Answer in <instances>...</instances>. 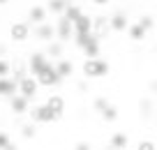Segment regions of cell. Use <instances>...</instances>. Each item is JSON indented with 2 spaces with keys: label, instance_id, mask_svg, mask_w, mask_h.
<instances>
[{
  "label": "cell",
  "instance_id": "17",
  "mask_svg": "<svg viewBox=\"0 0 157 150\" xmlns=\"http://www.w3.org/2000/svg\"><path fill=\"white\" fill-rule=\"evenodd\" d=\"M16 90H19V86H16L14 79H10V76L0 79V97H14Z\"/></svg>",
  "mask_w": 157,
  "mask_h": 150
},
{
  "label": "cell",
  "instance_id": "19",
  "mask_svg": "<svg viewBox=\"0 0 157 150\" xmlns=\"http://www.w3.org/2000/svg\"><path fill=\"white\" fill-rule=\"evenodd\" d=\"M83 56L86 58H99V51H102V44H99V39H95V37H90V42L86 44L83 48Z\"/></svg>",
  "mask_w": 157,
  "mask_h": 150
},
{
  "label": "cell",
  "instance_id": "29",
  "mask_svg": "<svg viewBox=\"0 0 157 150\" xmlns=\"http://www.w3.org/2000/svg\"><path fill=\"white\" fill-rule=\"evenodd\" d=\"M10 69H12V63L7 58H0V79H2V76H10Z\"/></svg>",
  "mask_w": 157,
  "mask_h": 150
},
{
  "label": "cell",
  "instance_id": "14",
  "mask_svg": "<svg viewBox=\"0 0 157 150\" xmlns=\"http://www.w3.org/2000/svg\"><path fill=\"white\" fill-rule=\"evenodd\" d=\"M129 145V136L125 132H113L109 139V150H127Z\"/></svg>",
  "mask_w": 157,
  "mask_h": 150
},
{
  "label": "cell",
  "instance_id": "15",
  "mask_svg": "<svg viewBox=\"0 0 157 150\" xmlns=\"http://www.w3.org/2000/svg\"><path fill=\"white\" fill-rule=\"evenodd\" d=\"M10 109H12L14 116H23V113H28L30 102L25 97H21V95H14V97H10Z\"/></svg>",
  "mask_w": 157,
  "mask_h": 150
},
{
  "label": "cell",
  "instance_id": "35",
  "mask_svg": "<svg viewBox=\"0 0 157 150\" xmlns=\"http://www.w3.org/2000/svg\"><path fill=\"white\" fill-rule=\"evenodd\" d=\"M2 150H21V148H19V143H16V141H10V143H7Z\"/></svg>",
  "mask_w": 157,
  "mask_h": 150
},
{
  "label": "cell",
  "instance_id": "24",
  "mask_svg": "<svg viewBox=\"0 0 157 150\" xmlns=\"http://www.w3.org/2000/svg\"><path fill=\"white\" fill-rule=\"evenodd\" d=\"M35 136H37V125H33V122H23V125H21V139L30 141V139H35Z\"/></svg>",
  "mask_w": 157,
  "mask_h": 150
},
{
  "label": "cell",
  "instance_id": "30",
  "mask_svg": "<svg viewBox=\"0 0 157 150\" xmlns=\"http://www.w3.org/2000/svg\"><path fill=\"white\" fill-rule=\"evenodd\" d=\"M136 150H157V145H155V141L143 139V141H139V143H136Z\"/></svg>",
  "mask_w": 157,
  "mask_h": 150
},
{
  "label": "cell",
  "instance_id": "1",
  "mask_svg": "<svg viewBox=\"0 0 157 150\" xmlns=\"http://www.w3.org/2000/svg\"><path fill=\"white\" fill-rule=\"evenodd\" d=\"M81 72H83V79H104L111 72V65L104 58H86L83 65H81Z\"/></svg>",
  "mask_w": 157,
  "mask_h": 150
},
{
  "label": "cell",
  "instance_id": "21",
  "mask_svg": "<svg viewBox=\"0 0 157 150\" xmlns=\"http://www.w3.org/2000/svg\"><path fill=\"white\" fill-rule=\"evenodd\" d=\"M69 5V0H49L46 2V12H51V14H56V16H63V12H65V7Z\"/></svg>",
  "mask_w": 157,
  "mask_h": 150
},
{
  "label": "cell",
  "instance_id": "26",
  "mask_svg": "<svg viewBox=\"0 0 157 150\" xmlns=\"http://www.w3.org/2000/svg\"><path fill=\"white\" fill-rule=\"evenodd\" d=\"M139 109H141V116H143V118H150V116H152V111H155V104H152L150 97H146V99H141Z\"/></svg>",
  "mask_w": 157,
  "mask_h": 150
},
{
  "label": "cell",
  "instance_id": "2",
  "mask_svg": "<svg viewBox=\"0 0 157 150\" xmlns=\"http://www.w3.org/2000/svg\"><path fill=\"white\" fill-rule=\"evenodd\" d=\"M28 118L33 125H51V122L58 120V116H56L53 111H51L46 104H37V106H30L28 109Z\"/></svg>",
  "mask_w": 157,
  "mask_h": 150
},
{
  "label": "cell",
  "instance_id": "38",
  "mask_svg": "<svg viewBox=\"0 0 157 150\" xmlns=\"http://www.w3.org/2000/svg\"><path fill=\"white\" fill-rule=\"evenodd\" d=\"M148 88H150V92H157V79H155V81H150V86H148Z\"/></svg>",
  "mask_w": 157,
  "mask_h": 150
},
{
  "label": "cell",
  "instance_id": "3",
  "mask_svg": "<svg viewBox=\"0 0 157 150\" xmlns=\"http://www.w3.org/2000/svg\"><path fill=\"white\" fill-rule=\"evenodd\" d=\"M35 81H37V86H39V88H53V86H58L63 79L56 74L53 63H46L44 67H42L37 74H35Z\"/></svg>",
  "mask_w": 157,
  "mask_h": 150
},
{
  "label": "cell",
  "instance_id": "13",
  "mask_svg": "<svg viewBox=\"0 0 157 150\" xmlns=\"http://www.w3.org/2000/svg\"><path fill=\"white\" fill-rule=\"evenodd\" d=\"M72 28H74V35H90V28H93V16L83 12V14L72 23Z\"/></svg>",
  "mask_w": 157,
  "mask_h": 150
},
{
  "label": "cell",
  "instance_id": "36",
  "mask_svg": "<svg viewBox=\"0 0 157 150\" xmlns=\"http://www.w3.org/2000/svg\"><path fill=\"white\" fill-rule=\"evenodd\" d=\"M78 90H81V92H86V90H88V81H78Z\"/></svg>",
  "mask_w": 157,
  "mask_h": 150
},
{
  "label": "cell",
  "instance_id": "32",
  "mask_svg": "<svg viewBox=\"0 0 157 150\" xmlns=\"http://www.w3.org/2000/svg\"><path fill=\"white\" fill-rule=\"evenodd\" d=\"M74 150H93V143H90V141H78V143L74 145Z\"/></svg>",
  "mask_w": 157,
  "mask_h": 150
},
{
  "label": "cell",
  "instance_id": "23",
  "mask_svg": "<svg viewBox=\"0 0 157 150\" xmlns=\"http://www.w3.org/2000/svg\"><path fill=\"white\" fill-rule=\"evenodd\" d=\"M81 14H83V10H81V7L76 5V2H69V5L65 7V12H63V16H65L67 21H72V23H74V21H76Z\"/></svg>",
  "mask_w": 157,
  "mask_h": 150
},
{
  "label": "cell",
  "instance_id": "33",
  "mask_svg": "<svg viewBox=\"0 0 157 150\" xmlns=\"http://www.w3.org/2000/svg\"><path fill=\"white\" fill-rule=\"evenodd\" d=\"M10 141H12V139H10V134H7V132H0V150L5 148Z\"/></svg>",
  "mask_w": 157,
  "mask_h": 150
},
{
  "label": "cell",
  "instance_id": "31",
  "mask_svg": "<svg viewBox=\"0 0 157 150\" xmlns=\"http://www.w3.org/2000/svg\"><path fill=\"white\" fill-rule=\"evenodd\" d=\"M90 37H93V35H74V44H76L78 48H83L86 44L90 42Z\"/></svg>",
  "mask_w": 157,
  "mask_h": 150
},
{
  "label": "cell",
  "instance_id": "25",
  "mask_svg": "<svg viewBox=\"0 0 157 150\" xmlns=\"http://www.w3.org/2000/svg\"><path fill=\"white\" fill-rule=\"evenodd\" d=\"M99 116H102V120H104V122H116V120H118V109L113 106V104H109V106L104 109Z\"/></svg>",
  "mask_w": 157,
  "mask_h": 150
},
{
  "label": "cell",
  "instance_id": "22",
  "mask_svg": "<svg viewBox=\"0 0 157 150\" xmlns=\"http://www.w3.org/2000/svg\"><path fill=\"white\" fill-rule=\"evenodd\" d=\"M127 35H129V39H132V42H143L148 33H146L139 23H129V25H127Z\"/></svg>",
  "mask_w": 157,
  "mask_h": 150
},
{
  "label": "cell",
  "instance_id": "5",
  "mask_svg": "<svg viewBox=\"0 0 157 150\" xmlns=\"http://www.w3.org/2000/svg\"><path fill=\"white\" fill-rule=\"evenodd\" d=\"M10 39L16 44H23L30 39V23L28 21H14L10 25Z\"/></svg>",
  "mask_w": 157,
  "mask_h": 150
},
{
  "label": "cell",
  "instance_id": "8",
  "mask_svg": "<svg viewBox=\"0 0 157 150\" xmlns=\"http://www.w3.org/2000/svg\"><path fill=\"white\" fill-rule=\"evenodd\" d=\"M109 33H111V28H109V16H104V14L93 16V28H90V35H93L95 39L102 42Z\"/></svg>",
  "mask_w": 157,
  "mask_h": 150
},
{
  "label": "cell",
  "instance_id": "7",
  "mask_svg": "<svg viewBox=\"0 0 157 150\" xmlns=\"http://www.w3.org/2000/svg\"><path fill=\"white\" fill-rule=\"evenodd\" d=\"M53 28H56V39L58 42H69L72 39V35H74V28H72V21H67L65 16H58V21L53 23Z\"/></svg>",
  "mask_w": 157,
  "mask_h": 150
},
{
  "label": "cell",
  "instance_id": "18",
  "mask_svg": "<svg viewBox=\"0 0 157 150\" xmlns=\"http://www.w3.org/2000/svg\"><path fill=\"white\" fill-rule=\"evenodd\" d=\"M63 53H65V44L63 42H58V39H53V42H49L46 44V48H44V56L46 58H63Z\"/></svg>",
  "mask_w": 157,
  "mask_h": 150
},
{
  "label": "cell",
  "instance_id": "27",
  "mask_svg": "<svg viewBox=\"0 0 157 150\" xmlns=\"http://www.w3.org/2000/svg\"><path fill=\"white\" fill-rule=\"evenodd\" d=\"M136 23H139V25H141V28H143V30H146V33H150V30H152V28H155V19H152V16H150V14H143V16H141V19H139V21H136Z\"/></svg>",
  "mask_w": 157,
  "mask_h": 150
},
{
  "label": "cell",
  "instance_id": "9",
  "mask_svg": "<svg viewBox=\"0 0 157 150\" xmlns=\"http://www.w3.org/2000/svg\"><path fill=\"white\" fill-rule=\"evenodd\" d=\"M46 63H49V58L44 56V51H33V53L28 56V63H25V67H28V74H30V76H35V74H37L39 69L44 67Z\"/></svg>",
  "mask_w": 157,
  "mask_h": 150
},
{
  "label": "cell",
  "instance_id": "12",
  "mask_svg": "<svg viewBox=\"0 0 157 150\" xmlns=\"http://www.w3.org/2000/svg\"><path fill=\"white\" fill-rule=\"evenodd\" d=\"M46 106L51 109V111L56 113V116H58V120L60 118H63V113H65V106H67V104H65V97L63 95H58V92H56V95H49L46 97Z\"/></svg>",
  "mask_w": 157,
  "mask_h": 150
},
{
  "label": "cell",
  "instance_id": "4",
  "mask_svg": "<svg viewBox=\"0 0 157 150\" xmlns=\"http://www.w3.org/2000/svg\"><path fill=\"white\" fill-rule=\"evenodd\" d=\"M30 35H33L37 42L49 44V42H53V39H56V28H53V23L44 21V23H39V25H33V28H30Z\"/></svg>",
  "mask_w": 157,
  "mask_h": 150
},
{
  "label": "cell",
  "instance_id": "11",
  "mask_svg": "<svg viewBox=\"0 0 157 150\" xmlns=\"http://www.w3.org/2000/svg\"><path fill=\"white\" fill-rule=\"evenodd\" d=\"M46 16H49V12H46L44 5H33V7L28 10V23H30V28H33V25L44 23Z\"/></svg>",
  "mask_w": 157,
  "mask_h": 150
},
{
  "label": "cell",
  "instance_id": "40",
  "mask_svg": "<svg viewBox=\"0 0 157 150\" xmlns=\"http://www.w3.org/2000/svg\"><path fill=\"white\" fill-rule=\"evenodd\" d=\"M7 2H10V0H0V5H7Z\"/></svg>",
  "mask_w": 157,
  "mask_h": 150
},
{
  "label": "cell",
  "instance_id": "6",
  "mask_svg": "<svg viewBox=\"0 0 157 150\" xmlns=\"http://www.w3.org/2000/svg\"><path fill=\"white\" fill-rule=\"evenodd\" d=\"M16 86H19V90H16V92H19L21 97H25L28 102L39 95V86H37V81H35V76H30V74H28V76H23Z\"/></svg>",
  "mask_w": 157,
  "mask_h": 150
},
{
  "label": "cell",
  "instance_id": "10",
  "mask_svg": "<svg viewBox=\"0 0 157 150\" xmlns=\"http://www.w3.org/2000/svg\"><path fill=\"white\" fill-rule=\"evenodd\" d=\"M129 25V19L125 12H116V14L109 16V28H111V33H125Z\"/></svg>",
  "mask_w": 157,
  "mask_h": 150
},
{
  "label": "cell",
  "instance_id": "34",
  "mask_svg": "<svg viewBox=\"0 0 157 150\" xmlns=\"http://www.w3.org/2000/svg\"><path fill=\"white\" fill-rule=\"evenodd\" d=\"M7 51H10V48H7V44L0 42V58H7Z\"/></svg>",
  "mask_w": 157,
  "mask_h": 150
},
{
  "label": "cell",
  "instance_id": "28",
  "mask_svg": "<svg viewBox=\"0 0 157 150\" xmlns=\"http://www.w3.org/2000/svg\"><path fill=\"white\" fill-rule=\"evenodd\" d=\"M109 104H111V102H109V97L99 95V97H95V102H93V109H95V111H97V113H102L104 109L109 106Z\"/></svg>",
  "mask_w": 157,
  "mask_h": 150
},
{
  "label": "cell",
  "instance_id": "37",
  "mask_svg": "<svg viewBox=\"0 0 157 150\" xmlns=\"http://www.w3.org/2000/svg\"><path fill=\"white\" fill-rule=\"evenodd\" d=\"M93 2H95V5H97V7H104V5H109L111 0H93Z\"/></svg>",
  "mask_w": 157,
  "mask_h": 150
},
{
  "label": "cell",
  "instance_id": "20",
  "mask_svg": "<svg viewBox=\"0 0 157 150\" xmlns=\"http://www.w3.org/2000/svg\"><path fill=\"white\" fill-rule=\"evenodd\" d=\"M10 74H14V76H10V79H14V81L19 83L23 76H28V67H25V63H21V60H14V63H12Z\"/></svg>",
  "mask_w": 157,
  "mask_h": 150
},
{
  "label": "cell",
  "instance_id": "39",
  "mask_svg": "<svg viewBox=\"0 0 157 150\" xmlns=\"http://www.w3.org/2000/svg\"><path fill=\"white\" fill-rule=\"evenodd\" d=\"M152 116H155V120H157V106H155V111H152Z\"/></svg>",
  "mask_w": 157,
  "mask_h": 150
},
{
  "label": "cell",
  "instance_id": "16",
  "mask_svg": "<svg viewBox=\"0 0 157 150\" xmlns=\"http://www.w3.org/2000/svg\"><path fill=\"white\" fill-rule=\"evenodd\" d=\"M53 69H56V74H58L60 79H67V76H72V74H74V63H72V60H67V58H58L53 63Z\"/></svg>",
  "mask_w": 157,
  "mask_h": 150
}]
</instances>
